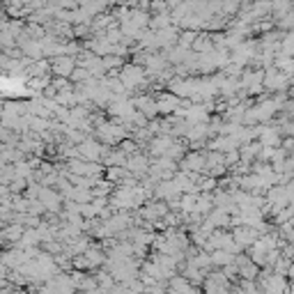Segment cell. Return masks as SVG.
Listing matches in <instances>:
<instances>
[{
  "mask_svg": "<svg viewBox=\"0 0 294 294\" xmlns=\"http://www.w3.org/2000/svg\"><path fill=\"white\" fill-rule=\"evenodd\" d=\"M120 76H122V85H124V90H129V88H136V85L145 78V71L140 69V67H124Z\"/></svg>",
  "mask_w": 294,
  "mask_h": 294,
  "instance_id": "1",
  "label": "cell"
},
{
  "mask_svg": "<svg viewBox=\"0 0 294 294\" xmlns=\"http://www.w3.org/2000/svg\"><path fill=\"white\" fill-rule=\"evenodd\" d=\"M74 58H69V55H55V60H53V71L58 76H69L71 71H74Z\"/></svg>",
  "mask_w": 294,
  "mask_h": 294,
  "instance_id": "2",
  "label": "cell"
},
{
  "mask_svg": "<svg viewBox=\"0 0 294 294\" xmlns=\"http://www.w3.org/2000/svg\"><path fill=\"white\" fill-rule=\"evenodd\" d=\"M204 156L202 154H191V156H186L184 161H182V168L184 170H202V168H207V163H204Z\"/></svg>",
  "mask_w": 294,
  "mask_h": 294,
  "instance_id": "3",
  "label": "cell"
},
{
  "mask_svg": "<svg viewBox=\"0 0 294 294\" xmlns=\"http://www.w3.org/2000/svg\"><path fill=\"white\" fill-rule=\"evenodd\" d=\"M209 262L212 264H221V267H228L230 262H234V258H232V253H228V250H219V248H216L214 253H212Z\"/></svg>",
  "mask_w": 294,
  "mask_h": 294,
  "instance_id": "5",
  "label": "cell"
},
{
  "mask_svg": "<svg viewBox=\"0 0 294 294\" xmlns=\"http://www.w3.org/2000/svg\"><path fill=\"white\" fill-rule=\"evenodd\" d=\"M180 108V99L177 97H161L159 101H156V110H161V113H173V110Z\"/></svg>",
  "mask_w": 294,
  "mask_h": 294,
  "instance_id": "4",
  "label": "cell"
},
{
  "mask_svg": "<svg viewBox=\"0 0 294 294\" xmlns=\"http://www.w3.org/2000/svg\"><path fill=\"white\" fill-rule=\"evenodd\" d=\"M180 207H182V212H184V214H193V207H195V193H186L184 198H182Z\"/></svg>",
  "mask_w": 294,
  "mask_h": 294,
  "instance_id": "6",
  "label": "cell"
}]
</instances>
